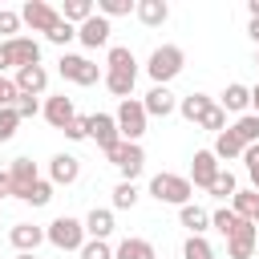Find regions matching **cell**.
I'll return each instance as SVG.
<instances>
[{
  "label": "cell",
  "mask_w": 259,
  "mask_h": 259,
  "mask_svg": "<svg viewBox=\"0 0 259 259\" xmlns=\"http://www.w3.org/2000/svg\"><path fill=\"white\" fill-rule=\"evenodd\" d=\"M247 16H251V20H259V0H247Z\"/></svg>",
  "instance_id": "49"
},
{
  "label": "cell",
  "mask_w": 259,
  "mask_h": 259,
  "mask_svg": "<svg viewBox=\"0 0 259 259\" xmlns=\"http://www.w3.org/2000/svg\"><path fill=\"white\" fill-rule=\"evenodd\" d=\"M89 138L97 142V150L101 154H109L117 142H121V134H117V121H113V113H89Z\"/></svg>",
  "instance_id": "8"
},
{
  "label": "cell",
  "mask_w": 259,
  "mask_h": 259,
  "mask_svg": "<svg viewBox=\"0 0 259 259\" xmlns=\"http://www.w3.org/2000/svg\"><path fill=\"white\" fill-rule=\"evenodd\" d=\"M113 121H117V134H121V142H142V134H146V109H142V101L138 97H125L121 105H117V113H113Z\"/></svg>",
  "instance_id": "4"
},
{
  "label": "cell",
  "mask_w": 259,
  "mask_h": 259,
  "mask_svg": "<svg viewBox=\"0 0 259 259\" xmlns=\"http://www.w3.org/2000/svg\"><path fill=\"white\" fill-rule=\"evenodd\" d=\"M138 198H142V190H138L134 182H117V186H113V210H134Z\"/></svg>",
  "instance_id": "33"
},
{
  "label": "cell",
  "mask_w": 259,
  "mask_h": 259,
  "mask_svg": "<svg viewBox=\"0 0 259 259\" xmlns=\"http://www.w3.org/2000/svg\"><path fill=\"white\" fill-rule=\"evenodd\" d=\"M134 4H138V0H97V16H105V20H113V16H130Z\"/></svg>",
  "instance_id": "35"
},
{
  "label": "cell",
  "mask_w": 259,
  "mask_h": 259,
  "mask_svg": "<svg viewBox=\"0 0 259 259\" xmlns=\"http://www.w3.org/2000/svg\"><path fill=\"white\" fill-rule=\"evenodd\" d=\"M101 81H105V89H109L113 97L125 101V97H134V81H138V73H105Z\"/></svg>",
  "instance_id": "30"
},
{
  "label": "cell",
  "mask_w": 259,
  "mask_h": 259,
  "mask_svg": "<svg viewBox=\"0 0 259 259\" xmlns=\"http://www.w3.org/2000/svg\"><path fill=\"white\" fill-rule=\"evenodd\" d=\"M255 243H259V227L255 223H243L227 239V259H255Z\"/></svg>",
  "instance_id": "11"
},
{
  "label": "cell",
  "mask_w": 259,
  "mask_h": 259,
  "mask_svg": "<svg viewBox=\"0 0 259 259\" xmlns=\"http://www.w3.org/2000/svg\"><path fill=\"white\" fill-rule=\"evenodd\" d=\"M113 259H158V251H154L150 239H121Z\"/></svg>",
  "instance_id": "27"
},
{
  "label": "cell",
  "mask_w": 259,
  "mask_h": 259,
  "mask_svg": "<svg viewBox=\"0 0 259 259\" xmlns=\"http://www.w3.org/2000/svg\"><path fill=\"white\" fill-rule=\"evenodd\" d=\"M251 105H255V113H259V85L251 89Z\"/></svg>",
  "instance_id": "50"
},
{
  "label": "cell",
  "mask_w": 259,
  "mask_h": 259,
  "mask_svg": "<svg viewBox=\"0 0 259 259\" xmlns=\"http://www.w3.org/2000/svg\"><path fill=\"white\" fill-rule=\"evenodd\" d=\"M20 202H28V206H49V202H53V182H49V178H36V182L24 190Z\"/></svg>",
  "instance_id": "32"
},
{
  "label": "cell",
  "mask_w": 259,
  "mask_h": 259,
  "mask_svg": "<svg viewBox=\"0 0 259 259\" xmlns=\"http://www.w3.org/2000/svg\"><path fill=\"white\" fill-rule=\"evenodd\" d=\"M8 243H12L16 251H36V247L45 243V227H36V223H16V227L8 231Z\"/></svg>",
  "instance_id": "19"
},
{
  "label": "cell",
  "mask_w": 259,
  "mask_h": 259,
  "mask_svg": "<svg viewBox=\"0 0 259 259\" xmlns=\"http://www.w3.org/2000/svg\"><path fill=\"white\" fill-rule=\"evenodd\" d=\"M105 73H138V57L125 45H109L105 53Z\"/></svg>",
  "instance_id": "24"
},
{
  "label": "cell",
  "mask_w": 259,
  "mask_h": 259,
  "mask_svg": "<svg viewBox=\"0 0 259 259\" xmlns=\"http://www.w3.org/2000/svg\"><path fill=\"white\" fill-rule=\"evenodd\" d=\"M105 158L117 166L121 182H134V178L142 174V166H146V150H142V142H117V146H113Z\"/></svg>",
  "instance_id": "5"
},
{
  "label": "cell",
  "mask_w": 259,
  "mask_h": 259,
  "mask_svg": "<svg viewBox=\"0 0 259 259\" xmlns=\"http://www.w3.org/2000/svg\"><path fill=\"white\" fill-rule=\"evenodd\" d=\"M0 198H12V178H8V170H0Z\"/></svg>",
  "instance_id": "46"
},
{
  "label": "cell",
  "mask_w": 259,
  "mask_h": 259,
  "mask_svg": "<svg viewBox=\"0 0 259 259\" xmlns=\"http://www.w3.org/2000/svg\"><path fill=\"white\" fill-rule=\"evenodd\" d=\"M198 130H210V134H223L227 130V113L219 109V105H210L202 117H198Z\"/></svg>",
  "instance_id": "37"
},
{
  "label": "cell",
  "mask_w": 259,
  "mask_h": 259,
  "mask_svg": "<svg viewBox=\"0 0 259 259\" xmlns=\"http://www.w3.org/2000/svg\"><path fill=\"white\" fill-rule=\"evenodd\" d=\"M109 32H113V28H109V20H105V16H97V12H93L85 24H77V40H81L85 49H101V45H109Z\"/></svg>",
  "instance_id": "15"
},
{
  "label": "cell",
  "mask_w": 259,
  "mask_h": 259,
  "mask_svg": "<svg viewBox=\"0 0 259 259\" xmlns=\"http://www.w3.org/2000/svg\"><path fill=\"white\" fill-rule=\"evenodd\" d=\"M134 16H138L146 28H158V24L170 20V4H166V0H138V4H134Z\"/></svg>",
  "instance_id": "20"
},
{
  "label": "cell",
  "mask_w": 259,
  "mask_h": 259,
  "mask_svg": "<svg viewBox=\"0 0 259 259\" xmlns=\"http://www.w3.org/2000/svg\"><path fill=\"white\" fill-rule=\"evenodd\" d=\"M142 109H146V117H170V113H178V97H174L166 85H154V89L142 97Z\"/></svg>",
  "instance_id": "14"
},
{
  "label": "cell",
  "mask_w": 259,
  "mask_h": 259,
  "mask_svg": "<svg viewBox=\"0 0 259 259\" xmlns=\"http://www.w3.org/2000/svg\"><path fill=\"white\" fill-rule=\"evenodd\" d=\"M81 178V158L77 154H53L49 158V182L53 186H73Z\"/></svg>",
  "instance_id": "9"
},
{
  "label": "cell",
  "mask_w": 259,
  "mask_h": 259,
  "mask_svg": "<svg viewBox=\"0 0 259 259\" xmlns=\"http://www.w3.org/2000/svg\"><path fill=\"white\" fill-rule=\"evenodd\" d=\"M4 49H8V61H12V69L40 65V45H36L32 36H12V40H4Z\"/></svg>",
  "instance_id": "12"
},
{
  "label": "cell",
  "mask_w": 259,
  "mask_h": 259,
  "mask_svg": "<svg viewBox=\"0 0 259 259\" xmlns=\"http://www.w3.org/2000/svg\"><path fill=\"white\" fill-rule=\"evenodd\" d=\"M255 259H259V243H255Z\"/></svg>",
  "instance_id": "52"
},
{
  "label": "cell",
  "mask_w": 259,
  "mask_h": 259,
  "mask_svg": "<svg viewBox=\"0 0 259 259\" xmlns=\"http://www.w3.org/2000/svg\"><path fill=\"white\" fill-rule=\"evenodd\" d=\"M247 105H251V89L247 85H239V81H231L227 89H223V97H219V109L223 113H247Z\"/></svg>",
  "instance_id": "21"
},
{
  "label": "cell",
  "mask_w": 259,
  "mask_h": 259,
  "mask_svg": "<svg viewBox=\"0 0 259 259\" xmlns=\"http://www.w3.org/2000/svg\"><path fill=\"white\" fill-rule=\"evenodd\" d=\"M40 113H45V121H49L53 130H65V125L77 117V109H73V97H65V93L49 97V101L40 105Z\"/></svg>",
  "instance_id": "16"
},
{
  "label": "cell",
  "mask_w": 259,
  "mask_h": 259,
  "mask_svg": "<svg viewBox=\"0 0 259 259\" xmlns=\"http://www.w3.org/2000/svg\"><path fill=\"white\" fill-rule=\"evenodd\" d=\"M8 69H12V61H8V49H4V40H0V77H8Z\"/></svg>",
  "instance_id": "47"
},
{
  "label": "cell",
  "mask_w": 259,
  "mask_h": 259,
  "mask_svg": "<svg viewBox=\"0 0 259 259\" xmlns=\"http://www.w3.org/2000/svg\"><path fill=\"white\" fill-rule=\"evenodd\" d=\"M243 223H247V219H239V214H235L231 206H219V210L210 214V227H214V231H219L223 239H231V235H235V231H239Z\"/></svg>",
  "instance_id": "29"
},
{
  "label": "cell",
  "mask_w": 259,
  "mask_h": 259,
  "mask_svg": "<svg viewBox=\"0 0 259 259\" xmlns=\"http://www.w3.org/2000/svg\"><path fill=\"white\" fill-rule=\"evenodd\" d=\"M231 210L239 214V219H247V223H255L259 227V190H235L231 194Z\"/></svg>",
  "instance_id": "22"
},
{
  "label": "cell",
  "mask_w": 259,
  "mask_h": 259,
  "mask_svg": "<svg viewBox=\"0 0 259 259\" xmlns=\"http://www.w3.org/2000/svg\"><path fill=\"white\" fill-rule=\"evenodd\" d=\"M255 65H259V53H255Z\"/></svg>",
  "instance_id": "53"
},
{
  "label": "cell",
  "mask_w": 259,
  "mask_h": 259,
  "mask_svg": "<svg viewBox=\"0 0 259 259\" xmlns=\"http://www.w3.org/2000/svg\"><path fill=\"white\" fill-rule=\"evenodd\" d=\"M57 12H61V20H65V24H73V28H77V24H85V20L97 12V4H93V0H65Z\"/></svg>",
  "instance_id": "25"
},
{
  "label": "cell",
  "mask_w": 259,
  "mask_h": 259,
  "mask_svg": "<svg viewBox=\"0 0 259 259\" xmlns=\"http://www.w3.org/2000/svg\"><path fill=\"white\" fill-rule=\"evenodd\" d=\"M61 134H65L69 142H85V138H89V117H81V113H77V117H73Z\"/></svg>",
  "instance_id": "40"
},
{
  "label": "cell",
  "mask_w": 259,
  "mask_h": 259,
  "mask_svg": "<svg viewBox=\"0 0 259 259\" xmlns=\"http://www.w3.org/2000/svg\"><path fill=\"white\" fill-rule=\"evenodd\" d=\"M206 190H210L214 198H231V194L239 190V182H235V174H231V170H219V174H214V182H210Z\"/></svg>",
  "instance_id": "36"
},
{
  "label": "cell",
  "mask_w": 259,
  "mask_h": 259,
  "mask_svg": "<svg viewBox=\"0 0 259 259\" xmlns=\"http://www.w3.org/2000/svg\"><path fill=\"white\" fill-rule=\"evenodd\" d=\"M182 65H186V53H182L178 45H158V49L150 53V61H146V73H150L154 85H170V81L182 73Z\"/></svg>",
  "instance_id": "1"
},
{
  "label": "cell",
  "mask_w": 259,
  "mask_h": 259,
  "mask_svg": "<svg viewBox=\"0 0 259 259\" xmlns=\"http://www.w3.org/2000/svg\"><path fill=\"white\" fill-rule=\"evenodd\" d=\"M243 150H247V146H243V142L235 138V130H231V125H227L223 134H214V146H210V154H214L219 162H231V158H243Z\"/></svg>",
  "instance_id": "23"
},
{
  "label": "cell",
  "mask_w": 259,
  "mask_h": 259,
  "mask_svg": "<svg viewBox=\"0 0 259 259\" xmlns=\"http://www.w3.org/2000/svg\"><path fill=\"white\" fill-rule=\"evenodd\" d=\"M61 20V12L53 8V4H45V0H28L24 8H20V24H28L32 32H53V24Z\"/></svg>",
  "instance_id": "7"
},
{
  "label": "cell",
  "mask_w": 259,
  "mask_h": 259,
  "mask_svg": "<svg viewBox=\"0 0 259 259\" xmlns=\"http://www.w3.org/2000/svg\"><path fill=\"white\" fill-rule=\"evenodd\" d=\"M8 178H12V198H24V190H28L40 174H36V162H32V158H12V162H8Z\"/></svg>",
  "instance_id": "17"
},
{
  "label": "cell",
  "mask_w": 259,
  "mask_h": 259,
  "mask_svg": "<svg viewBox=\"0 0 259 259\" xmlns=\"http://www.w3.org/2000/svg\"><path fill=\"white\" fill-rule=\"evenodd\" d=\"M231 130H235V138H239L243 146H255V142H259V113H243Z\"/></svg>",
  "instance_id": "31"
},
{
  "label": "cell",
  "mask_w": 259,
  "mask_h": 259,
  "mask_svg": "<svg viewBox=\"0 0 259 259\" xmlns=\"http://www.w3.org/2000/svg\"><path fill=\"white\" fill-rule=\"evenodd\" d=\"M219 170H223V162H219L210 150H194V158H190V186H202V190H206Z\"/></svg>",
  "instance_id": "10"
},
{
  "label": "cell",
  "mask_w": 259,
  "mask_h": 259,
  "mask_svg": "<svg viewBox=\"0 0 259 259\" xmlns=\"http://www.w3.org/2000/svg\"><path fill=\"white\" fill-rule=\"evenodd\" d=\"M0 36H4V40L20 36V12H12V8H0Z\"/></svg>",
  "instance_id": "38"
},
{
  "label": "cell",
  "mask_w": 259,
  "mask_h": 259,
  "mask_svg": "<svg viewBox=\"0 0 259 259\" xmlns=\"http://www.w3.org/2000/svg\"><path fill=\"white\" fill-rule=\"evenodd\" d=\"M73 36H77V28H73V24H65V20H57V24H53V32H49L45 40H53V45H61V49H65Z\"/></svg>",
  "instance_id": "42"
},
{
  "label": "cell",
  "mask_w": 259,
  "mask_h": 259,
  "mask_svg": "<svg viewBox=\"0 0 259 259\" xmlns=\"http://www.w3.org/2000/svg\"><path fill=\"white\" fill-rule=\"evenodd\" d=\"M113 235V210L109 206H93L89 214H85V239H109Z\"/></svg>",
  "instance_id": "18"
},
{
  "label": "cell",
  "mask_w": 259,
  "mask_h": 259,
  "mask_svg": "<svg viewBox=\"0 0 259 259\" xmlns=\"http://www.w3.org/2000/svg\"><path fill=\"white\" fill-rule=\"evenodd\" d=\"M77 255H81V259H113V247L101 243V239H85V247H81Z\"/></svg>",
  "instance_id": "39"
},
{
  "label": "cell",
  "mask_w": 259,
  "mask_h": 259,
  "mask_svg": "<svg viewBox=\"0 0 259 259\" xmlns=\"http://www.w3.org/2000/svg\"><path fill=\"white\" fill-rule=\"evenodd\" d=\"M45 243H53L57 251H81L85 247V223L73 214H57L45 227Z\"/></svg>",
  "instance_id": "2"
},
{
  "label": "cell",
  "mask_w": 259,
  "mask_h": 259,
  "mask_svg": "<svg viewBox=\"0 0 259 259\" xmlns=\"http://www.w3.org/2000/svg\"><path fill=\"white\" fill-rule=\"evenodd\" d=\"M16 125H20L16 109H0V142H12L16 138Z\"/></svg>",
  "instance_id": "41"
},
{
  "label": "cell",
  "mask_w": 259,
  "mask_h": 259,
  "mask_svg": "<svg viewBox=\"0 0 259 259\" xmlns=\"http://www.w3.org/2000/svg\"><path fill=\"white\" fill-rule=\"evenodd\" d=\"M57 69H61V77H65V81H73V85H97V81L105 77V73H101V65H93L89 57H77V53H61Z\"/></svg>",
  "instance_id": "6"
},
{
  "label": "cell",
  "mask_w": 259,
  "mask_h": 259,
  "mask_svg": "<svg viewBox=\"0 0 259 259\" xmlns=\"http://www.w3.org/2000/svg\"><path fill=\"white\" fill-rule=\"evenodd\" d=\"M16 89L24 93V97H40L45 89H49V69L45 65H24V69H16Z\"/></svg>",
  "instance_id": "13"
},
{
  "label": "cell",
  "mask_w": 259,
  "mask_h": 259,
  "mask_svg": "<svg viewBox=\"0 0 259 259\" xmlns=\"http://www.w3.org/2000/svg\"><path fill=\"white\" fill-rule=\"evenodd\" d=\"M12 259H36V251H16Z\"/></svg>",
  "instance_id": "51"
},
{
  "label": "cell",
  "mask_w": 259,
  "mask_h": 259,
  "mask_svg": "<svg viewBox=\"0 0 259 259\" xmlns=\"http://www.w3.org/2000/svg\"><path fill=\"white\" fill-rule=\"evenodd\" d=\"M12 109H16V117L24 121V117H36V113H40V101H36V97H24V93H20Z\"/></svg>",
  "instance_id": "44"
},
{
  "label": "cell",
  "mask_w": 259,
  "mask_h": 259,
  "mask_svg": "<svg viewBox=\"0 0 259 259\" xmlns=\"http://www.w3.org/2000/svg\"><path fill=\"white\" fill-rule=\"evenodd\" d=\"M243 162H247V166H259V142H255V146H247V150H243Z\"/></svg>",
  "instance_id": "45"
},
{
  "label": "cell",
  "mask_w": 259,
  "mask_h": 259,
  "mask_svg": "<svg viewBox=\"0 0 259 259\" xmlns=\"http://www.w3.org/2000/svg\"><path fill=\"white\" fill-rule=\"evenodd\" d=\"M150 194L158 198V202H170V206H186L190 202V194H194V186H190V178L186 174H154L150 178Z\"/></svg>",
  "instance_id": "3"
},
{
  "label": "cell",
  "mask_w": 259,
  "mask_h": 259,
  "mask_svg": "<svg viewBox=\"0 0 259 259\" xmlns=\"http://www.w3.org/2000/svg\"><path fill=\"white\" fill-rule=\"evenodd\" d=\"M178 219H182V227H186L190 235H206V231H210V214H206L202 206H194V202L178 206Z\"/></svg>",
  "instance_id": "26"
},
{
  "label": "cell",
  "mask_w": 259,
  "mask_h": 259,
  "mask_svg": "<svg viewBox=\"0 0 259 259\" xmlns=\"http://www.w3.org/2000/svg\"><path fill=\"white\" fill-rule=\"evenodd\" d=\"M210 105H214V101H210L206 93H186V97H178V113H182L186 121H194V125H198V117H202Z\"/></svg>",
  "instance_id": "28"
},
{
  "label": "cell",
  "mask_w": 259,
  "mask_h": 259,
  "mask_svg": "<svg viewBox=\"0 0 259 259\" xmlns=\"http://www.w3.org/2000/svg\"><path fill=\"white\" fill-rule=\"evenodd\" d=\"M182 259H214V247L202 239V235H190L182 243Z\"/></svg>",
  "instance_id": "34"
},
{
  "label": "cell",
  "mask_w": 259,
  "mask_h": 259,
  "mask_svg": "<svg viewBox=\"0 0 259 259\" xmlns=\"http://www.w3.org/2000/svg\"><path fill=\"white\" fill-rule=\"evenodd\" d=\"M16 97H20L16 81H12V77H0V109H12V105H16Z\"/></svg>",
  "instance_id": "43"
},
{
  "label": "cell",
  "mask_w": 259,
  "mask_h": 259,
  "mask_svg": "<svg viewBox=\"0 0 259 259\" xmlns=\"http://www.w3.org/2000/svg\"><path fill=\"white\" fill-rule=\"evenodd\" d=\"M247 36H251V40L259 45V20H251V24H247Z\"/></svg>",
  "instance_id": "48"
}]
</instances>
